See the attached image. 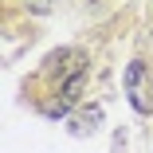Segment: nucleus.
Wrapping results in <instances>:
<instances>
[{
    "mask_svg": "<svg viewBox=\"0 0 153 153\" xmlns=\"http://www.w3.org/2000/svg\"><path fill=\"white\" fill-rule=\"evenodd\" d=\"M27 8H32V12H39V16H47V12L55 8V0H27Z\"/></svg>",
    "mask_w": 153,
    "mask_h": 153,
    "instance_id": "7ed1b4c3",
    "label": "nucleus"
},
{
    "mask_svg": "<svg viewBox=\"0 0 153 153\" xmlns=\"http://www.w3.org/2000/svg\"><path fill=\"white\" fill-rule=\"evenodd\" d=\"M98 122H102V110H98V106L79 110V114H75V134H79V137H82V134H94V130H98Z\"/></svg>",
    "mask_w": 153,
    "mask_h": 153,
    "instance_id": "f03ea898",
    "label": "nucleus"
},
{
    "mask_svg": "<svg viewBox=\"0 0 153 153\" xmlns=\"http://www.w3.org/2000/svg\"><path fill=\"white\" fill-rule=\"evenodd\" d=\"M126 94H130V106L137 114L153 110V86H149V71H145L141 59H134V63L126 67Z\"/></svg>",
    "mask_w": 153,
    "mask_h": 153,
    "instance_id": "f257e3e1",
    "label": "nucleus"
}]
</instances>
